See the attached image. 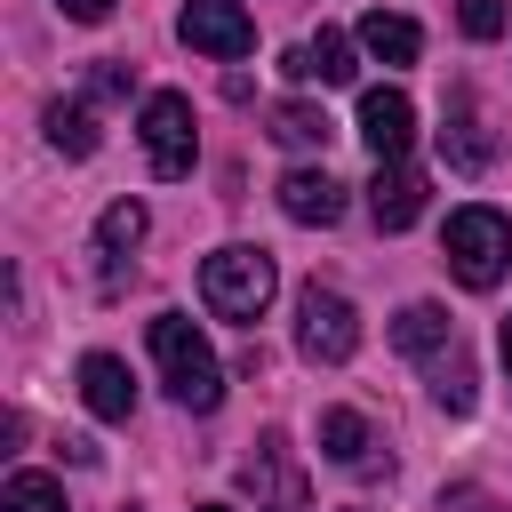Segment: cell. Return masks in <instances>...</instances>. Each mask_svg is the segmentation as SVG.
<instances>
[{
    "mask_svg": "<svg viewBox=\"0 0 512 512\" xmlns=\"http://www.w3.org/2000/svg\"><path fill=\"white\" fill-rule=\"evenodd\" d=\"M152 360H160V376H168L176 408L208 416V408L224 400V368H216L208 336H200V328H192L184 312H160V320H152Z\"/></svg>",
    "mask_w": 512,
    "mask_h": 512,
    "instance_id": "1",
    "label": "cell"
},
{
    "mask_svg": "<svg viewBox=\"0 0 512 512\" xmlns=\"http://www.w3.org/2000/svg\"><path fill=\"white\" fill-rule=\"evenodd\" d=\"M200 296H208L216 320L256 328L264 304H272V256H264V248H216V256L200 264Z\"/></svg>",
    "mask_w": 512,
    "mask_h": 512,
    "instance_id": "2",
    "label": "cell"
},
{
    "mask_svg": "<svg viewBox=\"0 0 512 512\" xmlns=\"http://www.w3.org/2000/svg\"><path fill=\"white\" fill-rule=\"evenodd\" d=\"M440 248H448V272H456L464 288H496L504 264H512V224H504L496 208H456Z\"/></svg>",
    "mask_w": 512,
    "mask_h": 512,
    "instance_id": "3",
    "label": "cell"
},
{
    "mask_svg": "<svg viewBox=\"0 0 512 512\" xmlns=\"http://www.w3.org/2000/svg\"><path fill=\"white\" fill-rule=\"evenodd\" d=\"M296 344H304V360H320V368H336V360H352L360 352V312H352V296H336V288H304L296 296Z\"/></svg>",
    "mask_w": 512,
    "mask_h": 512,
    "instance_id": "4",
    "label": "cell"
},
{
    "mask_svg": "<svg viewBox=\"0 0 512 512\" xmlns=\"http://www.w3.org/2000/svg\"><path fill=\"white\" fill-rule=\"evenodd\" d=\"M136 136H144V160H152V176H192V160H200V128H192V104H184L176 88L144 96V120H136Z\"/></svg>",
    "mask_w": 512,
    "mask_h": 512,
    "instance_id": "5",
    "label": "cell"
},
{
    "mask_svg": "<svg viewBox=\"0 0 512 512\" xmlns=\"http://www.w3.org/2000/svg\"><path fill=\"white\" fill-rule=\"evenodd\" d=\"M176 32H184L200 56H248V48H256V16H248L240 0H184Z\"/></svg>",
    "mask_w": 512,
    "mask_h": 512,
    "instance_id": "6",
    "label": "cell"
},
{
    "mask_svg": "<svg viewBox=\"0 0 512 512\" xmlns=\"http://www.w3.org/2000/svg\"><path fill=\"white\" fill-rule=\"evenodd\" d=\"M368 216H376L384 232H408V224L424 216V176H416L408 160H376V176H368Z\"/></svg>",
    "mask_w": 512,
    "mask_h": 512,
    "instance_id": "7",
    "label": "cell"
},
{
    "mask_svg": "<svg viewBox=\"0 0 512 512\" xmlns=\"http://www.w3.org/2000/svg\"><path fill=\"white\" fill-rule=\"evenodd\" d=\"M360 136H368L376 160H400L408 136H416V104H408L400 88H368V96H360Z\"/></svg>",
    "mask_w": 512,
    "mask_h": 512,
    "instance_id": "8",
    "label": "cell"
},
{
    "mask_svg": "<svg viewBox=\"0 0 512 512\" xmlns=\"http://www.w3.org/2000/svg\"><path fill=\"white\" fill-rule=\"evenodd\" d=\"M280 216H288V224H320V232H328V224L344 216V184H336L328 168H288V176H280Z\"/></svg>",
    "mask_w": 512,
    "mask_h": 512,
    "instance_id": "9",
    "label": "cell"
},
{
    "mask_svg": "<svg viewBox=\"0 0 512 512\" xmlns=\"http://www.w3.org/2000/svg\"><path fill=\"white\" fill-rule=\"evenodd\" d=\"M280 72H288V80H320V88H344V80H352L360 64H352V40L320 24L312 40H296V48L280 56Z\"/></svg>",
    "mask_w": 512,
    "mask_h": 512,
    "instance_id": "10",
    "label": "cell"
},
{
    "mask_svg": "<svg viewBox=\"0 0 512 512\" xmlns=\"http://www.w3.org/2000/svg\"><path fill=\"white\" fill-rule=\"evenodd\" d=\"M80 400H88L104 424H128V416H136V384H128V360H112V352H88V360H80Z\"/></svg>",
    "mask_w": 512,
    "mask_h": 512,
    "instance_id": "11",
    "label": "cell"
},
{
    "mask_svg": "<svg viewBox=\"0 0 512 512\" xmlns=\"http://www.w3.org/2000/svg\"><path fill=\"white\" fill-rule=\"evenodd\" d=\"M368 448H376V432H368L360 408H328V416H320V456H328V464H344V472H376Z\"/></svg>",
    "mask_w": 512,
    "mask_h": 512,
    "instance_id": "12",
    "label": "cell"
},
{
    "mask_svg": "<svg viewBox=\"0 0 512 512\" xmlns=\"http://www.w3.org/2000/svg\"><path fill=\"white\" fill-rule=\"evenodd\" d=\"M248 480H264V512H304V480L288 472V440H280V432H264V440H256Z\"/></svg>",
    "mask_w": 512,
    "mask_h": 512,
    "instance_id": "13",
    "label": "cell"
},
{
    "mask_svg": "<svg viewBox=\"0 0 512 512\" xmlns=\"http://www.w3.org/2000/svg\"><path fill=\"white\" fill-rule=\"evenodd\" d=\"M440 152H448V168H464V176L496 160V144L480 136V120H472V96H464V88L448 96V128H440Z\"/></svg>",
    "mask_w": 512,
    "mask_h": 512,
    "instance_id": "14",
    "label": "cell"
},
{
    "mask_svg": "<svg viewBox=\"0 0 512 512\" xmlns=\"http://www.w3.org/2000/svg\"><path fill=\"white\" fill-rule=\"evenodd\" d=\"M360 48H368L376 64H416V56H424V32H416L408 16H384V8H368V16H360Z\"/></svg>",
    "mask_w": 512,
    "mask_h": 512,
    "instance_id": "15",
    "label": "cell"
},
{
    "mask_svg": "<svg viewBox=\"0 0 512 512\" xmlns=\"http://www.w3.org/2000/svg\"><path fill=\"white\" fill-rule=\"evenodd\" d=\"M392 344H400L408 360H432V352H448V312H440V304H408V312L392 320Z\"/></svg>",
    "mask_w": 512,
    "mask_h": 512,
    "instance_id": "16",
    "label": "cell"
},
{
    "mask_svg": "<svg viewBox=\"0 0 512 512\" xmlns=\"http://www.w3.org/2000/svg\"><path fill=\"white\" fill-rule=\"evenodd\" d=\"M48 144L56 152H72V160H88L104 136H96V112L88 104H48Z\"/></svg>",
    "mask_w": 512,
    "mask_h": 512,
    "instance_id": "17",
    "label": "cell"
},
{
    "mask_svg": "<svg viewBox=\"0 0 512 512\" xmlns=\"http://www.w3.org/2000/svg\"><path fill=\"white\" fill-rule=\"evenodd\" d=\"M272 136H280V144H296V152H312V144H328V136H336V120H328L320 104H272Z\"/></svg>",
    "mask_w": 512,
    "mask_h": 512,
    "instance_id": "18",
    "label": "cell"
},
{
    "mask_svg": "<svg viewBox=\"0 0 512 512\" xmlns=\"http://www.w3.org/2000/svg\"><path fill=\"white\" fill-rule=\"evenodd\" d=\"M0 512H72V504H64V488H56L48 472H16V480L0 488Z\"/></svg>",
    "mask_w": 512,
    "mask_h": 512,
    "instance_id": "19",
    "label": "cell"
},
{
    "mask_svg": "<svg viewBox=\"0 0 512 512\" xmlns=\"http://www.w3.org/2000/svg\"><path fill=\"white\" fill-rule=\"evenodd\" d=\"M144 224H152V216H144V200H112V208L96 216V240H104V248H136V240H144Z\"/></svg>",
    "mask_w": 512,
    "mask_h": 512,
    "instance_id": "20",
    "label": "cell"
},
{
    "mask_svg": "<svg viewBox=\"0 0 512 512\" xmlns=\"http://www.w3.org/2000/svg\"><path fill=\"white\" fill-rule=\"evenodd\" d=\"M432 400H440L448 416H464V408H472V368L456 360V344H448V360L432 368Z\"/></svg>",
    "mask_w": 512,
    "mask_h": 512,
    "instance_id": "21",
    "label": "cell"
},
{
    "mask_svg": "<svg viewBox=\"0 0 512 512\" xmlns=\"http://www.w3.org/2000/svg\"><path fill=\"white\" fill-rule=\"evenodd\" d=\"M456 24H464V40H496L504 32V0H464Z\"/></svg>",
    "mask_w": 512,
    "mask_h": 512,
    "instance_id": "22",
    "label": "cell"
},
{
    "mask_svg": "<svg viewBox=\"0 0 512 512\" xmlns=\"http://www.w3.org/2000/svg\"><path fill=\"white\" fill-rule=\"evenodd\" d=\"M128 88H136L128 64H88V96H96V104H112V96H128Z\"/></svg>",
    "mask_w": 512,
    "mask_h": 512,
    "instance_id": "23",
    "label": "cell"
},
{
    "mask_svg": "<svg viewBox=\"0 0 512 512\" xmlns=\"http://www.w3.org/2000/svg\"><path fill=\"white\" fill-rule=\"evenodd\" d=\"M440 512H496L488 488H440Z\"/></svg>",
    "mask_w": 512,
    "mask_h": 512,
    "instance_id": "24",
    "label": "cell"
},
{
    "mask_svg": "<svg viewBox=\"0 0 512 512\" xmlns=\"http://www.w3.org/2000/svg\"><path fill=\"white\" fill-rule=\"evenodd\" d=\"M56 16H72V24H104L112 0H56Z\"/></svg>",
    "mask_w": 512,
    "mask_h": 512,
    "instance_id": "25",
    "label": "cell"
},
{
    "mask_svg": "<svg viewBox=\"0 0 512 512\" xmlns=\"http://www.w3.org/2000/svg\"><path fill=\"white\" fill-rule=\"evenodd\" d=\"M496 352H504V376H512V320H504V336H496Z\"/></svg>",
    "mask_w": 512,
    "mask_h": 512,
    "instance_id": "26",
    "label": "cell"
},
{
    "mask_svg": "<svg viewBox=\"0 0 512 512\" xmlns=\"http://www.w3.org/2000/svg\"><path fill=\"white\" fill-rule=\"evenodd\" d=\"M200 512H232V504H200Z\"/></svg>",
    "mask_w": 512,
    "mask_h": 512,
    "instance_id": "27",
    "label": "cell"
}]
</instances>
